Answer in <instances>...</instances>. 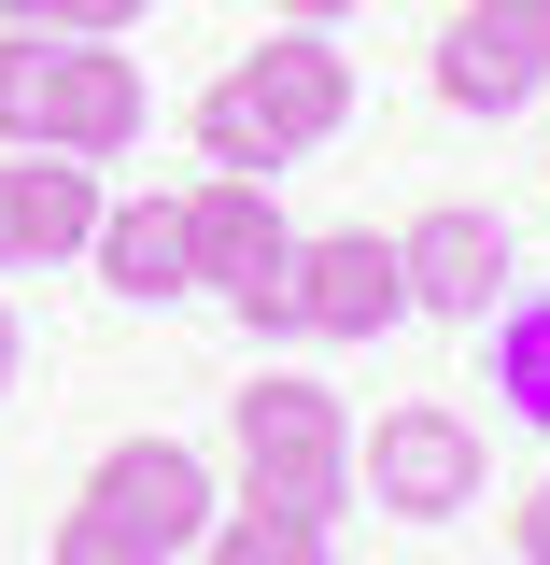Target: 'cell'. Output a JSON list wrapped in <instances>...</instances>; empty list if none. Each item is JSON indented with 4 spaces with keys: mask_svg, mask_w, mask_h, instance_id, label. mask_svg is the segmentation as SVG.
<instances>
[{
    "mask_svg": "<svg viewBox=\"0 0 550 565\" xmlns=\"http://www.w3.org/2000/svg\"><path fill=\"white\" fill-rule=\"evenodd\" d=\"M141 114H155V99H141V71L114 57V43H57V85H43V141H29V156H85V170H99V156L141 141Z\"/></svg>",
    "mask_w": 550,
    "mask_h": 565,
    "instance_id": "obj_9",
    "label": "cell"
},
{
    "mask_svg": "<svg viewBox=\"0 0 550 565\" xmlns=\"http://www.w3.org/2000/svg\"><path fill=\"white\" fill-rule=\"evenodd\" d=\"M0 29H57V0H0Z\"/></svg>",
    "mask_w": 550,
    "mask_h": 565,
    "instance_id": "obj_20",
    "label": "cell"
},
{
    "mask_svg": "<svg viewBox=\"0 0 550 565\" xmlns=\"http://www.w3.org/2000/svg\"><path fill=\"white\" fill-rule=\"evenodd\" d=\"M269 14H282V29H339L353 0H269Z\"/></svg>",
    "mask_w": 550,
    "mask_h": 565,
    "instance_id": "obj_18",
    "label": "cell"
},
{
    "mask_svg": "<svg viewBox=\"0 0 550 565\" xmlns=\"http://www.w3.org/2000/svg\"><path fill=\"white\" fill-rule=\"evenodd\" d=\"M494 396L522 424H550V297H522V311L494 326Z\"/></svg>",
    "mask_w": 550,
    "mask_h": 565,
    "instance_id": "obj_14",
    "label": "cell"
},
{
    "mask_svg": "<svg viewBox=\"0 0 550 565\" xmlns=\"http://www.w3.org/2000/svg\"><path fill=\"white\" fill-rule=\"evenodd\" d=\"M141 0H57V43H128Z\"/></svg>",
    "mask_w": 550,
    "mask_h": 565,
    "instance_id": "obj_16",
    "label": "cell"
},
{
    "mask_svg": "<svg viewBox=\"0 0 550 565\" xmlns=\"http://www.w3.org/2000/svg\"><path fill=\"white\" fill-rule=\"evenodd\" d=\"M550 85V0H452L438 29V99L452 114H522Z\"/></svg>",
    "mask_w": 550,
    "mask_h": 565,
    "instance_id": "obj_5",
    "label": "cell"
},
{
    "mask_svg": "<svg viewBox=\"0 0 550 565\" xmlns=\"http://www.w3.org/2000/svg\"><path fill=\"white\" fill-rule=\"evenodd\" d=\"M508 552H522V565H550V481L522 494V509H508Z\"/></svg>",
    "mask_w": 550,
    "mask_h": 565,
    "instance_id": "obj_17",
    "label": "cell"
},
{
    "mask_svg": "<svg viewBox=\"0 0 550 565\" xmlns=\"http://www.w3.org/2000/svg\"><path fill=\"white\" fill-rule=\"evenodd\" d=\"M353 494H381V523H466L481 509V424L466 411H381L353 438Z\"/></svg>",
    "mask_w": 550,
    "mask_h": 565,
    "instance_id": "obj_4",
    "label": "cell"
},
{
    "mask_svg": "<svg viewBox=\"0 0 550 565\" xmlns=\"http://www.w3.org/2000/svg\"><path fill=\"white\" fill-rule=\"evenodd\" d=\"M184 255H198V282L255 326V340H296V226L269 212V184L198 170V184H184Z\"/></svg>",
    "mask_w": 550,
    "mask_h": 565,
    "instance_id": "obj_3",
    "label": "cell"
},
{
    "mask_svg": "<svg viewBox=\"0 0 550 565\" xmlns=\"http://www.w3.org/2000/svg\"><path fill=\"white\" fill-rule=\"evenodd\" d=\"M396 311H410V282H396V241L381 226L296 241V340H381Z\"/></svg>",
    "mask_w": 550,
    "mask_h": 565,
    "instance_id": "obj_8",
    "label": "cell"
},
{
    "mask_svg": "<svg viewBox=\"0 0 550 565\" xmlns=\"http://www.w3.org/2000/svg\"><path fill=\"white\" fill-rule=\"evenodd\" d=\"M212 467L184 452V438H114L99 467H85V494L57 509V552L43 565H184L212 537Z\"/></svg>",
    "mask_w": 550,
    "mask_h": 565,
    "instance_id": "obj_1",
    "label": "cell"
},
{
    "mask_svg": "<svg viewBox=\"0 0 550 565\" xmlns=\"http://www.w3.org/2000/svg\"><path fill=\"white\" fill-rule=\"evenodd\" d=\"M43 85H57V29H0V156L43 141Z\"/></svg>",
    "mask_w": 550,
    "mask_h": 565,
    "instance_id": "obj_13",
    "label": "cell"
},
{
    "mask_svg": "<svg viewBox=\"0 0 550 565\" xmlns=\"http://www.w3.org/2000/svg\"><path fill=\"white\" fill-rule=\"evenodd\" d=\"M396 282H410V311H452V326H494V282H508V226L481 199H438L396 226Z\"/></svg>",
    "mask_w": 550,
    "mask_h": 565,
    "instance_id": "obj_7",
    "label": "cell"
},
{
    "mask_svg": "<svg viewBox=\"0 0 550 565\" xmlns=\"http://www.w3.org/2000/svg\"><path fill=\"white\" fill-rule=\"evenodd\" d=\"M226 438H240V509H296V523H339L353 509V424H339L325 382L255 367L226 396Z\"/></svg>",
    "mask_w": 550,
    "mask_h": 565,
    "instance_id": "obj_2",
    "label": "cell"
},
{
    "mask_svg": "<svg viewBox=\"0 0 550 565\" xmlns=\"http://www.w3.org/2000/svg\"><path fill=\"white\" fill-rule=\"evenodd\" d=\"M99 170H85V156H14V255H29V269H43V255H85V241H99Z\"/></svg>",
    "mask_w": 550,
    "mask_h": 565,
    "instance_id": "obj_11",
    "label": "cell"
},
{
    "mask_svg": "<svg viewBox=\"0 0 550 565\" xmlns=\"http://www.w3.org/2000/svg\"><path fill=\"white\" fill-rule=\"evenodd\" d=\"M85 255H99V282H114V297H141V311H155V297H198V255H184V199H114Z\"/></svg>",
    "mask_w": 550,
    "mask_h": 565,
    "instance_id": "obj_10",
    "label": "cell"
},
{
    "mask_svg": "<svg viewBox=\"0 0 550 565\" xmlns=\"http://www.w3.org/2000/svg\"><path fill=\"white\" fill-rule=\"evenodd\" d=\"M198 565H325V523H296V509H212Z\"/></svg>",
    "mask_w": 550,
    "mask_h": 565,
    "instance_id": "obj_12",
    "label": "cell"
},
{
    "mask_svg": "<svg viewBox=\"0 0 550 565\" xmlns=\"http://www.w3.org/2000/svg\"><path fill=\"white\" fill-rule=\"evenodd\" d=\"M0 269H29V255H14V156H0Z\"/></svg>",
    "mask_w": 550,
    "mask_h": 565,
    "instance_id": "obj_19",
    "label": "cell"
},
{
    "mask_svg": "<svg viewBox=\"0 0 550 565\" xmlns=\"http://www.w3.org/2000/svg\"><path fill=\"white\" fill-rule=\"evenodd\" d=\"M226 85H240V114H255L282 156H325V141L353 128V57L325 43V29H269V43L226 71Z\"/></svg>",
    "mask_w": 550,
    "mask_h": 565,
    "instance_id": "obj_6",
    "label": "cell"
},
{
    "mask_svg": "<svg viewBox=\"0 0 550 565\" xmlns=\"http://www.w3.org/2000/svg\"><path fill=\"white\" fill-rule=\"evenodd\" d=\"M198 156H212V170H240V184H282V141L240 114V85H212V99H198Z\"/></svg>",
    "mask_w": 550,
    "mask_h": 565,
    "instance_id": "obj_15",
    "label": "cell"
},
{
    "mask_svg": "<svg viewBox=\"0 0 550 565\" xmlns=\"http://www.w3.org/2000/svg\"><path fill=\"white\" fill-rule=\"evenodd\" d=\"M14 353H29V340H14V311H0V396H14Z\"/></svg>",
    "mask_w": 550,
    "mask_h": 565,
    "instance_id": "obj_21",
    "label": "cell"
}]
</instances>
